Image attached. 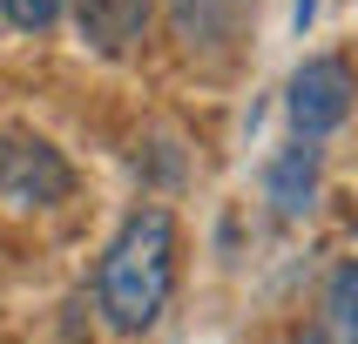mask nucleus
<instances>
[{"label":"nucleus","mask_w":358,"mask_h":344,"mask_svg":"<svg viewBox=\"0 0 358 344\" xmlns=\"http://www.w3.org/2000/svg\"><path fill=\"white\" fill-rule=\"evenodd\" d=\"M149 27V0H88L81 7V40L101 54H122L129 40H142Z\"/></svg>","instance_id":"obj_5"},{"label":"nucleus","mask_w":358,"mask_h":344,"mask_svg":"<svg viewBox=\"0 0 358 344\" xmlns=\"http://www.w3.org/2000/svg\"><path fill=\"white\" fill-rule=\"evenodd\" d=\"M311 20H318V0H298V7H291V27H298V34H304Z\"/></svg>","instance_id":"obj_8"},{"label":"nucleus","mask_w":358,"mask_h":344,"mask_svg":"<svg viewBox=\"0 0 358 344\" xmlns=\"http://www.w3.org/2000/svg\"><path fill=\"white\" fill-rule=\"evenodd\" d=\"M0 14L14 20L20 34H48V27L68 14V0H0Z\"/></svg>","instance_id":"obj_7"},{"label":"nucleus","mask_w":358,"mask_h":344,"mask_svg":"<svg viewBox=\"0 0 358 344\" xmlns=\"http://www.w3.org/2000/svg\"><path fill=\"white\" fill-rule=\"evenodd\" d=\"M169 290H176V223H169V209H136L101 257L95 304L122 338H142L162 317Z\"/></svg>","instance_id":"obj_1"},{"label":"nucleus","mask_w":358,"mask_h":344,"mask_svg":"<svg viewBox=\"0 0 358 344\" xmlns=\"http://www.w3.org/2000/svg\"><path fill=\"white\" fill-rule=\"evenodd\" d=\"M68 162L48 149V142H0V202H20V209H41V202L68 196Z\"/></svg>","instance_id":"obj_3"},{"label":"nucleus","mask_w":358,"mask_h":344,"mask_svg":"<svg viewBox=\"0 0 358 344\" xmlns=\"http://www.w3.org/2000/svg\"><path fill=\"white\" fill-rule=\"evenodd\" d=\"M264 189H271V209H278L284 223H298L304 209H311V196H318V142H298V149H284V156L271 162Z\"/></svg>","instance_id":"obj_4"},{"label":"nucleus","mask_w":358,"mask_h":344,"mask_svg":"<svg viewBox=\"0 0 358 344\" xmlns=\"http://www.w3.org/2000/svg\"><path fill=\"white\" fill-rule=\"evenodd\" d=\"M324 338L358 344V263H345L331 277V290H324Z\"/></svg>","instance_id":"obj_6"},{"label":"nucleus","mask_w":358,"mask_h":344,"mask_svg":"<svg viewBox=\"0 0 358 344\" xmlns=\"http://www.w3.org/2000/svg\"><path fill=\"white\" fill-rule=\"evenodd\" d=\"M304 344H331V338H324V331H318V338H304Z\"/></svg>","instance_id":"obj_9"},{"label":"nucleus","mask_w":358,"mask_h":344,"mask_svg":"<svg viewBox=\"0 0 358 344\" xmlns=\"http://www.w3.org/2000/svg\"><path fill=\"white\" fill-rule=\"evenodd\" d=\"M352 95H358V88H352V68H345L338 54L304 61L298 75H291V88H284V108H291L298 142H324L345 115H352Z\"/></svg>","instance_id":"obj_2"}]
</instances>
